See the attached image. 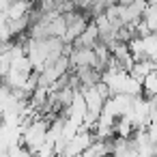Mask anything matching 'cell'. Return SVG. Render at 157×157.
<instances>
[{"label":"cell","mask_w":157,"mask_h":157,"mask_svg":"<svg viewBox=\"0 0 157 157\" xmlns=\"http://www.w3.org/2000/svg\"><path fill=\"white\" fill-rule=\"evenodd\" d=\"M142 97H144L146 101L153 99V97H157V69H155L151 75L144 78V82H142Z\"/></svg>","instance_id":"cell-1"}]
</instances>
